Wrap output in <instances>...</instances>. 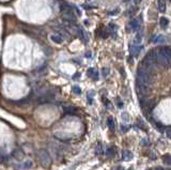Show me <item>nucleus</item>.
Returning a JSON list of instances; mask_svg holds the SVG:
<instances>
[{
  "mask_svg": "<svg viewBox=\"0 0 171 170\" xmlns=\"http://www.w3.org/2000/svg\"><path fill=\"white\" fill-rule=\"evenodd\" d=\"M136 81L141 83H145L147 86H151L152 83V72L145 66H141L137 71V79Z\"/></svg>",
  "mask_w": 171,
  "mask_h": 170,
  "instance_id": "1",
  "label": "nucleus"
},
{
  "mask_svg": "<svg viewBox=\"0 0 171 170\" xmlns=\"http://www.w3.org/2000/svg\"><path fill=\"white\" fill-rule=\"evenodd\" d=\"M37 158H39V161L41 164V166L43 168H51V157L49 155V153L47 152L46 150H40L39 151V154H37Z\"/></svg>",
  "mask_w": 171,
  "mask_h": 170,
  "instance_id": "2",
  "label": "nucleus"
},
{
  "mask_svg": "<svg viewBox=\"0 0 171 170\" xmlns=\"http://www.w3.org/2000/svg\"><path fill=\"white\" fill-rule=\"evenodd\" d=\"M156 59H157V63L162 66H169L171 64V60L169 59L166 52L162 50V48L156 51Z\"/></svg>",
  "mask_w": 171,
  "mask_h": 170,
  "instance_id": "3",
  "label": "nucleus"
},
{
  "mask_svg": "<svg viewBox=\"0 0 171 170\" xmlns=\"http://www.w3.org/2000/svg\"><path fill=\"white\" fill-rule=\"evenodd\" d=\"M136 89L139 94H141V95H145V94L149 93L150 86H147V85H145V83H141L136 81Z\"/></svg>",
  "mask_w": 171,
  "mask_h": 170,
  "instance_id": "4",
  "label": "nucleus"
},
{
  "mask_svg": "<svg viewBox=\"0 0 171 170\" xmlns=\"http://www.w3.org/2000/svg\"><path fill=\"white\" fill-rule=\"evenodd\" d=\"M142 46H139V45H133L130 47V52L131 55H132L133 57H137L139 56V54L141 52V50H142Z\"/></svg>",
  "mask_w": 171,
  "mask_h": 170,
  "instance_id": "5",
  "label": "nucleus"
},
{
  "mask_svg": "<svg viewBox=\"0 0 171 170\" xmlns=\"http://www.w3.org/2000/svg\"><path fill=\"white\" fill-rule=\"evenodd\" d=\"M139 27H140V23H139L138 19H133L132 22L130 23V25H128V28L132 31H138Z\"/></svg>",
  "mask_w": 171,
  "mask_h": 170,
  "instance_id": "6",
  "label": "nucleus"
},
{
  "mask_svg": "<svg viewBox=\"0 0 171 170\" xmlns=\"http://www.w3.org/2000/svg\"><path fill=\"white\" fill-rule=\"evenodd\" d=\"M77 32H78L79 37H80V39L83 41V43H87V42H88L89 37H88V35H87V33H86L85 30H82V29L78 28V29H77Z\"/></svg>",
  "mask_w": 171,
  "mask_h": 170,
  "instance_id": "7",
  "label": "nucleus"
},
{
  "mask_svg": "<svg viewBox=\"0 0 171 170\" xmlns=\"http://www.w3.org/2000/svg\"><path fill=\"white\" fill-rule=\"evenodd\" d=\"M53 97H54L53 94H51V93H46V94H44V95L41 96V97L39 98V102H40V103H46V102H49V101L53 100Z\"/></svg>",
  "mask_w": 171,
  "mask_h": 170,
  "instance_id": "8",
  "label": "nucleus"
},
{
  "mask_svg": "<svg viewBox=\"0 0 171 170\" xmlns=\"http://www.w3.org/2000/svg\"><path fill=\"white\" fill-rule=\"evenodd\" d=\"M157 8L160 13H165V11H166V2H165V0H158Z\"/></svg>",
  "mask_w": 171,
  "mask_h": 170,
  "instance_id": "9",
  "label": "nucleus"
},
{
  "mask_svg": "<svg viewBox=\"0 0 171 170\" xmlns=\"http://www.w3.org/2000/svg\"><path fill=\"white\" fill-rule=\"evenodd\" d=\"M122 157H123V159H124V161H131V159L133 158V154H132V152H131V151L124 150L122 152Z\"/></svg>",
  "mask_w": 171,
  "mask_h": 170,
  "instance_id": "10",
  "label": "nucleus"
},
{
  "mask_svg": "<svg viewBox=\"0 0 171 170\" xmlns=\"http://www.w3.org/2000/svg\"><path fill=\"white\" fill-rule=\"evenodd\" d=\"M51 41L55 42V43H57V44H61L62 42H63V37L59 34H51Z\"/></svg>",
  "mask_w": 171,
  "mask_h": 170,
  "instance_id": "11",
  "label": "nucleus"
},
{
  "mask_svg": "<svg viewBox=\"0 0 171 170\" xmlns=\"http://www.w3.org/2000/svg\"><path fill=\"white\" fill-rule=\"evenodd\" d=\"M87 73H88V76L92 77L93 79H97V78H99V76H97V72L93 68L88 69V72H87Z\"/></svg>",
  "mask_w": 171,
  "mask_h": 170,
  "instance_id": "12",
  "label": "nucleus"
},
{
  "mask_svg": "<svg viewBox=\"0 0 171 170\" xmlns=\"http://www.w3.org/2000/svg\"><path fill=\"white\" fill-rule=\"evenodd\" d=\"M13 156L15 157L16 159L19 161V159H22L23 157H24V153H23V151L20 150V149H17V150L13 152Z\"/></svg>",
  "mask_w": 171,
  "mask_h": 170,
  "instance_id": "13",
  "label": "nucleus"
},
{
  "mask_svg": "<svg viewBox=\"0 0 171 170\" xmlns=\"http://www.w3.org/2000/svg\"><path fill=\"white\" fill-rule=\"evenodd\" d=\"M159 25H160V27H162V29H166L169 25V20L167 19L166 17H162L159 20Z\"/></svg>",
  "mask_w": 171,
  "mask_h": 170,
  "instance_id": "14",
  "label": "nucleus"
},
{
  "mask_svg": "<svg viewBox=\"0 0 171 170\" xmlns=\"http://www.w3.org/2000/svg\"><path fill=\"white\" fill-rule=\"evenodd\" d=\"M107 125H108V127H109V129L111 132H113L114 131V121H113V119L112 118H108V120H107Z\"/></svg>",
  "mask_w": 171,
  "mask_h": 170,
  "instance_id": "15",
  "label": "nucleus"
},
{
  "mask_svg": "<svg viewBox=\"0 0 171 170\" xmlns=\"http://www.w3.org/2000/svg\"><path fill=\"white\" fill-rule=\"evenodd\" d=\"M162 161H164L166 165L171 166V155L170 154H166L162 156Z\"/></svg>",
  "mask_w": 171,
  "mask_h": 170,
  "instance_id": "16",
  "label": "nucleus"
},
{
  "mask_svg": "<svg viewBox=\"0 0 171 170\" xmlns=\"http://www.w3.org/2000/svg\"><path fill=\"white\" fill-rule=\"evenodd\" d=\"M165 40H166V39H165L164 35L159 34V35H157V37H156L155 39L153 40V43H156V44H157V43H164Z\"/></svg>",
  "mask_w": 171,
  "mask_h": 170,
  "instance_id": "17",
  "label": "nucleus"
},
{
  "mask_svg": "<svg viewBox=\"0 0 171 170\" xmlns=\"http://www.w3.org/2000/svg\"><path fill=\"white\" fill-rule=\"evenodd\" d=\"M114 148L113 147H108L107 150H106V154H107V156H112V155H114Z\"/></svg>",
  "mask_w": 171,
  "mask_h": 170,
  "instance_id": "18",
  "label": "nucleus"
},
{
  "mask_svg": "<svg viewBox=\"0 0 171 170\" xmlns=\"http://www.w3.org/2000/svg\"><path fill=\"white\" fill-rule=\"evenodd\" d=\"M108 74H109V69H108V68H103V69H102V75H103L104 77H107Z\"/></svg>",
  "mask_w": 171,
  "mask_h": 170,
  "instance_id": "19",
  "label": "nucleus"
},
{
  "mask_svg": "<svg viewBox=\"0 0 171 170\" xmlns=\"http://www.w3.org/2000/svg\"><path fill=\"white\" fill-rule=\"evenodd\" d=\"M73 91H74V93H76V94H80V92H81V90H80V88L79 87H73Z\"/></svg>",
  "mask_w": 171,
  "mask_h": 170,
  "instance_id": "20",
  "label": "nucleus"
},
{
  "mask_svg": "<svg viewBox=\"0 0 171 170\" xmlns=\"http://www.w3.org/2000/svg\"><path fill=\"white\" fill-rule=\"evenodd\" d=\"M96 154H102V146H101V143H99V144H97V147H96Z\"/></svg>",
  "mask_w": 171,
  "mask_h": 170,
  "instance_id": "21",
  "label": "nucleus"
},
{
  "mask_svg": "<svg viewBox=\"0 0 171 170\" xmlns=\"http://www.w3.org/2000/svg\"><path fill=\"white\" fill-rule=\"evenodd\" d=\"M166 134H167V136L171 139V127H168V129H166Z\"/></svg>",
  "mask_w": 171,
  "mask_h": 170,
  "instance_id": "22",
  "label": "nucleus"
},
{
  "mask_svg": "<svg viewBox=\"0 0 171 170\" xmlns=\"http://www.w3.org/2000/svg\"><path fill=\"white\" fill-rule=\"evenodd\" d=\"M122 118L124 119V121H128V116H127V113L126 112H124L122 115Z\"/></svg>",
  "mask_w": 171,
  "mask_h": 170,
  "instance_id": "23",
  "label": "nucleus"
},
{
  "mask_svg": "<svg viewBox=\"0 0 171 170\" xmlns=\"http://www.w3.org/2000/svg\"><path fill=\"white\" fill-rule=\"evenodd\" d=\"M31 165H32V163H31V161H27V164H25V167L29 168V167H31Z\"/></svg>",
  "mask_w": 171,
  "mask_h": 170,
  "instance_id": "24",
  "label": "nucleus"
},
{
  "mask_svg": "<svg viewBox=\"0 0 171 170\" xmlns=\"http://www.w3.org/2000/svg\"><path fill=\"white\" fill-rule=\"evenodd\" d=\"M141 1H142V0H134L135 5H139V3H140Z\"/></svg>",
  "mask_w": 171,
  "mask_h": 170,
  "instance_id": "25",
  "label": "nucleus"
},
{
  "mask_svg": "<svg viewBox=\"0 0 171 170\" xmlns=\"http://www.w3.org/2000/svg\"><path fill=\"white\" fill-rule=\"evenodd\" d=\"M2 161H3V155L0 154V163H2Z\"/></svg>",
  "mask_w": 171,
  "mask_h": 170,
  "instance_id": "26",
  "label": "nucleus"
},
{
  "mask_svg": "<svg viewBox=\"0 0 171 170\" xmlns=\"http://www.w3.org/2000/svg\"><path fill=\"white\" fill-rule=\"evenodd\" d=\"M122 131L123 132H126L127 131V127L126 126H122Z\"/></svg>",
  "mask_w": 171,
  "mask_h": 170,
  "instance_id": "27",
  "label": "nucleus"
},
{
  "mask_svg": "<svg viewBox=\"0 0 171 170\" xmlns=\"http://www.w3.org/2000/svg\"><path fill=\"white\" fill-rule=\"evenodd\" d=\"M156 170H167V169H164V168H162V167H157Z\"/></svg>",
  "mask_w": 171,
  "mask_h": 170,
  "instance_id": "28",
  "label": "nucleus"
},
{
  "mask_svg": "<svg viewBox=\"0 0 171 170\" xmlns=\"http://www.w3.org/2000/svg\"><path fill=\"white\" fill-rule=\"evenodd\" d=\"M116 170H123V168L121 167V166H119V167H117V169Z\"/></svg>",
  "mask_w": 171,
  "mask_h": 170,
  "instance_id": "29",
  "label": "nucleus"
},
{
  "mask_svg": "<svg viewBox=\"0 0 171 170\" xmlns=\"http://www.w3.org/2000/svg\"><path fill=\"white\" fill-rule=\"evenodd\" d=\"M123 1H124V2H127V1H130V0H123Z\"/></svg>",
  "mask_w": 171,
  "mask_h": 170,
  "instance_id": "30",
  "label": "nucleus"
},
{
  "mask_svg": "<svg viewBox=\"0 0 171 170\" xmlns=\"http://www.w3.org/2000/svg\"><path fill=\"white\" fill-rule=\"evenodd\" d=\"M169 1H171V0H169Z\"/></svg>",
  "mask_w": 171,
  "mask_h": 170,
  "instance_id": "31",
  "label": "nucleus"
}]
</instances>
